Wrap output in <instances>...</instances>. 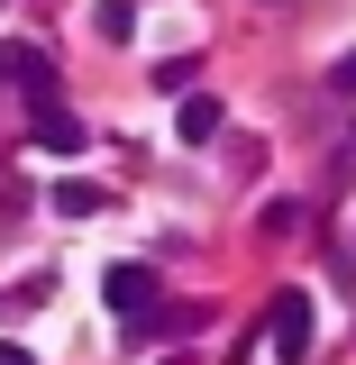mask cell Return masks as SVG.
I'll use <instances>...</instances> for the list:
<instances>
[{"label": "cell", "mask_w": 356, "mask_h": 365, "mask_svg": "<svg viewBox=\"0 0 356 365\" xmlns=\"http://www.w3.org/2000/svg\"><path fill=\"white\" fill-rule=\"evenodd\" d=\"M37 146H46V155H83L91 128L73 119V110H55V101H46V110H37Z\"/></svg>", "instance_id": "cell-3"}, {"label": "cell", "mask_w": 356, "mask_h": 365, "mask_svg": "<svg viewBox=\"0 0 356 365\" xmlns=\"http://www.w3.org/2000/svg\"><path fill=\"white\" fill-rule=\"evenodd\" d=\"M265 329H274V356H311V292H274Z\"/></svg>", "instance_id": "cell-1"}, {"label": "cell", "mask_w": 356, "mask_h": 365, "mask_svg": "<svg viewBox=\"0 0 356 365\" xmlns=\"http://www.w3.org/2000/svg\"><path fill=\"white\" fill-rule=\"evenodd\" d=\"M101 292H110V311H119V319H146V311H156V265H110V274H101Z\"/></svg>", "instance_id": "cell-2"}, {"label": "cell", "mask_w": 356, "mask_h": 365, "mask_svg": "<svg viewBox=\"0 0 356 365\" xmlns=\"http://www.w3.org/2000/svg\"><path fill=\"white\" fill-rule=\"evenodd\" d=\"M183 137H192V146H210V137H220V101H183V119H174Z\"/></svg>", "instance_id": "cell-7"}, {"label": "cell", "mask_w": 356, "mask_h": 365, "mask_svg": "<svg viewBox=\"0 0 356 365\" xmlns=\"http://www.w3.org/2000/svg\"><path fill=\"white\" fill-rule=\"evenodd\" d=\"M46 201H55L64 220H91V210H110V192H101V182H83V174H64L55 192H46Z\"/></svg>", "instance_id": "cell-5"}, {"label": "cell", "mask_w": 356, "mask_h": 365, "mask_svg": "<svg viewBox=\"0 0 356 365\" xmlns=\"http://www.w3.org/2000/svg\"><path fill=\"white\" fill-rule=\"evenodd\" d=\"M0 73H9V83L28 91V101H55V64H46L37 46H19V55H0Z\"/></svg>", "instance_id": "cell-4"}, {"label": "cell", "mask_w": 356, "mask_h": 365, "mask_svg": "<svg viewBox=\"0 0 356 365\" xmlns=\"http://www.w3.org/2000/svg\"><path fill=\"white\" fill-rule=\"evenodd\" d=\"M91 28H101L110 46H128V37H137V9H128V0H101V9H91Z\"/></svg>", "instance_id": "cell-6"}, {"label": "cell", "mask_w": 356, "mask_h": 365, "mask_svg": "<svg viewBox=\"0 0 356 365\" xmlns=\"http://www.w3.org/2000/svg\"><path fill=\"white\" fill-rule=\"evenodd\" d=\"M338 91H347V101H356V55H338Z\"/></svg>", "instance_id": "cell-9"}, {"label": "cell", "mask_w": 356, "mask_h": 365, "mask_svg": "<svg viewBox=\"0 0 356 365\" xmlns=\"http://www.w3.org/2000/svg\"><path fill=\"white\" fill-rule=\"evenodd\" d=\"M0 365H37V356H28V347H19V338H0Z\"/></svg>", "instance_id": "cell-8"}]
</instances>
